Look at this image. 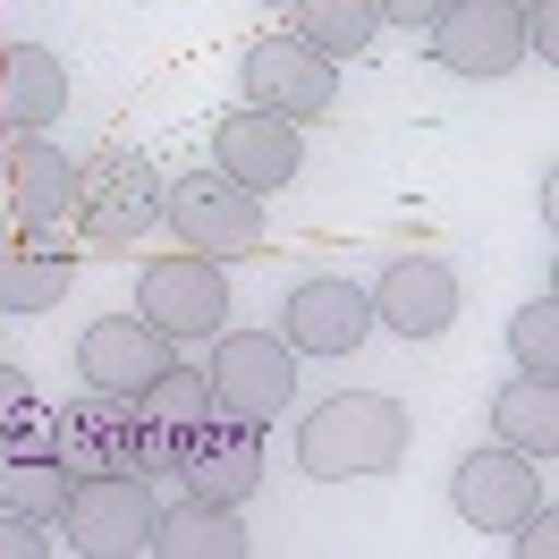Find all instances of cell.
<instances>
[{
  "label": "cell",
  "instance_id": "28",
  "mask_svg": "<svg viewBox=\"0 0 559 559\" xmlns=\"http://www.w3.org/2000/svg\"><path fill=\"white\" fill-rule=\"evenodd\" d=\"M373 9H382V26H432L450 0H373Z\"/></svg>",
  "mask_w": 559,
  "mask_h": 559
},
{
  "label": "cell",
  "instance_id": "30",
  "mask_svg": "<svg viewBox=\"0 0 559 559\" xmlns=\"http://www.w3.org/2000/svg\"><path fill=\"white\" fill-rule=\"evenodd\" d=\"M263 9H288V0H263Z\"/></svg>",
  "mask_w": 559,
  "mask_h": 559
},
{
  "label": "cell",
  "instance_id": "13",
  "mask_svg": "<svg viewBox=\"0 0 559 559\" xmlns=\"http://www.w3.org/2000/svg\"><path fill=\"white\" fill-rule=\"evenodd\" d=\"M297 162H306V128L297 119H280V110H229L221 128H212V170L238 178L246 195H272V187H288L297 178Z\"/></svg>",
  "mask_w": 559,
  "mask_h": 559
},
{
  "label": "cell",
  "instance_id": "4",
  "mask_svg": "<svg viewBox=\"0 0 559 559\" xmlns=\"http://www.w3.org/2000/svg\"><path fill=\"white\" fill-rule=\"evenodd\" d=\"M162 221H170L178 246H195V254H212V263L263 246V195H246L238 178H221V170L162 178Z\"/></svg>",
  "mask_w": 559,
  "mask_h": 559
},
{
  "label": "cell",
  "instance_id": "2",
  "mask_svg": "<svg viewBox=\"0 0 559 559\" xmlns=\"http://www.w3.org/2000/svg\"><path fill=\"white\" fill-rule=\"evenodd\" d=\"M153 221H162V170L144 153L103 144L94 162H76V212H69L76 254H128Z\"/></svg>",
  "mask_w": 559,
  "mask_h": 559
},
{
  "label": "cell",
  "instance_id": "3",
  "mask_svg": "<svg viewBox=\"0 0 559 559\" xmlns=\"http://www.w3.org/2000/svg\"><path fill=\"white\" fill-rule=\"evenodd\" d=\"M153 475H128V466H103V475H76L69 484V509H60V534H69L76 559H136L153 543Z\"/></svg>",
  "mask_w": 559,
  "mask_h": 559
},
{
  "label": "cell",
  "instance_id": "14",
  "mask_svg": "<svg viewBox=\"0 0 559 559\" xmlns=\"http://www.w3.org/2000/svg\"><path fill=\"white\" fill-rule=\"evenodd\" d=\"M365 297H373V331H399V340H441L457 322V272L441 254H399V263H382V280H373Z\"/></svg>",
  "mask_w": 559,
  "mask_h": 559
},
{
  "label": "cell",
  "instance_id": "9",
  "mask_svg": "<svg viewBox=\"0 0 559 559\" xmlns=\"http://www.w3.org/2000/svg\"><path fill=\"white\" fill-rule=\"evenodd\" d=\"M424 35H432V60H441L450 76H509L525 60L518 0H450Z\"/></svg>",
  "mask_w": 559,
  "mask_h": 559
},
{
  "label": "cell",
  "instance_id": "24",
  "mask_svg": "<svg viewBox=\"0 0 559 559\" xmlns=\"http://www.w3.org/2000/svg\"><path fill=\"white\" fill-rule=\"evenodd\" d=\"M509 356H518L525 382H559V297L543 288L534 306H518V322H509Z\"/></svg>",
  "mask_w": 559,
  "mask_h": 559
},
{
  "label": "cell",
  "instance_id": "16",
  "mask_svg": "<svg viewBox=\"0 0 559 559\" xmlns=\"http://www.w3.org/2000/svg\"><path fill=\"white\" fill-rule=\"evenodd\" d=\"M162 365H170V340L144 314H103L76 340V373H85V390H103V399H136Z\"/></svg>",
  "mask_w": 559,
  "mask_h": 559
},
{
  "label": "cell",
  "instance_id": "19",
  "mask_svg": "<svg viewBox=\"0 0 559 559\" xmlns=\"http://www.w3.org/2000/svg\"><path fill=\"white\" fill-rule=\"evenodd\" d=\"M119 424H128V399H69V407H51V457L69 466V475H103L119 466Z\"/></svg>",
  "mask_w": 559,
  "mask_h": 559
},
{
  "label": "cell",
  "instance_id": "21",
  "mask_svg": "<svg viewBox=\"0 0 559 559\" xmlns=\"http://www.w3.org/2000/svg\"><path fill=\"white\" fill-rule=\"evenodd\" d=\"M491 441H509L525 457H551L559 450V382H509L491 399Z\"/></svg>",
  "mask_w": 559,
  "mask_h": 559
},
{
  "label": "cell",
  "instance_id": "26",
  "mask_svg": "<svg viewBox=\"0 0 559 559\" xmlns=\"http://www.w3.org/2000/svg\"><path fill=\"white\" fill-rule=\"evenodd\" d=\"M525 17V51H543V69L559 60V0H518Z\"/></svg>",
  "mask_w": 559,
  "mask_h": 559
},
{
  "label": "cell",
  "instance_id": "18",
  "mask_svg": "<svg viewBox=\"0 0 559 559\" xmlns=\"http://www.w3.org/2000/svg\"><path fill=\"white\" fill-rule=\"evenodd\" d=\"M60 110H69V69H60L43 43H9V51H0V136L51 128Z\"/></svg>",
  "mask_w": 559,
  "mask_h": 559
},
{
  "label": "cell",
  "instance_id": "5",
  "mask_svg": "<svg viewBox=\"0 0 559 559\" xmlns=\"http://www.w3.org/2000/svg\"><path fill=\"white\" fill-rule=\"evenodd\" d=\"M136 314L170 340V348H187V340H212L221 322H229V272L212 263V254H195V246H178V254H162V263H144L136 280Z\"/></svg>",
  "mask_w": 559,
  "mask_h": 559
},
{
  "label": "cell",
  "instance_id": "17",
  "mask_svg": "<svg viewBox=\"0 0 559 559\" xmlns=\"http://www.w3.org/2000/svg\"><path fill=\"white\" fill-rule=\"evenodd\" d=\"M153 559H246L254 551V534H246L238 509H221V500H170L162 518H153V543H144Z\"/></svg>",
  "mask_w": 559,
  "mask_h": 559
},
{
  "label": "cell",
  "instance_id": "15",
  "mask_svg": "<svg viewBox=\"0 0 559 559\" xmlns=\"http://www.w3.org/2000/svg\"><path fill=\"white\" fill-rule=\"evenodd\" d=\"M534 457L525 450H509V441H491V450H466L457 457V475H450V509L475 534H509V525L534 509Z\"/></svg>",
  "mask_w": 559,
  "mask_h": 559
},
{
  "label": "cell",
  "instance_id": "22",
  "mask_svg": "<svg viewBox=\"0 0 559 559\" xmlns=\"http://www.w3.org/2000/svg\"><path fill=\"white\" fill-rule=\"evenodd\" d=\"M69 466L51 450H0V509L9 518H35V525H51L60 509H69Z\"/></svg>",
  "mask_w": 559,
  "mask_h": 559
},
{
  "label": "cell",
  "instance_id": "11",
  "mask_svg": "<svg viewBox=\"0 0 559 559\" xmlns=\"http://www.w3.org/2000/svg\"><path fill=\"white\" fill-rule=\"evenodd\" d=\"M76 288V238L0 212V314H51Z\"/></svg>",
  "mask_w": 559,
  "mask_h": 559
},
{
  "label": "cell",
  "instance_id": "7",
  "mask_svg": "<svg viewBox=\"0 0 559 559\" xmlns=\"http://www.w3.org/2000/svg\"><path fill=\"white\" fill-rule=\"evenodd\" d=\"M238 76H246V103L254 110H280V119H297V128L340 103V60H322L297 26H288V35H254Z\"/></svg>",
  "mask_w": 559,
  "mask_h": 559
},
{
  "label": "cell",
  "instance_id": "12",
  "mask_svg": "<svg viewBox=\"0 0 559 559\" xmlns=\"http://www.w3.org/2000/svg\"><path fill=\"white\" fill-rule=\"evenodd\" d=\"M280 340L297 356H356L373 340V297L356 280L322 272V280H297L288 306H280Z\"/></svg>",
  "mask_w": 559,
  "mask_h": 559
},
{
  "label": "cell",
  "instance_id": "27",
  "mask_svg": "<svg viewBox=\"0 0 559 559\" xmlns=\"http://www.w3.org/2000/svg\"><path fill=\"white\" fill-rule=\"evenodd\" d=\"M51 551V534H43L35 518H9V509H0V559H43Z\"/></svg>",
  "mask_w": 559,
  "mask_h": 559
},
{
  "label": "cell",
  "instance_id": "25",
  "mask_svg": "<svg viewBox=\"0 0 559 559\" xmlns=\"http://www.w3.org/2000/svg\"><path fill=\"white\" fill-rule=\"evenodd\" d=\"M509 551H525V559H551L559 551V509L543 500V491H534V509L509 525Z\"/></svg>",
  "mask_w": 559,
  "mask_h": 559
},
{
  "label": "cell",
  "instance_id": "6",
  "mask_svg": "<svg viewBox=\"0 0 559 559\" xmlns=\"http://www.w3.org/2000/svg\"><path fill=\"white\" fill-rule=\"evenodd\" d=\"M204 382H212V407H229L246 424H272L297 399V348L280 331H221Z\"/></svg>",
  "mask_w": 559,
  "mask_h": 559
},
{
  "label": "cell",
  "instance_id": "23",
  "mask_svg": "<svg viewBox=\"0 0 559 559\" xmlns=\"http://www.w3.org/2000/svg\"><path fill=\"white\" fill-rule=\"evenodd\" d=\"M288 26L314 43L322 60H356L365 43L382 35V9L373 0H288Z\"/></svg>",
  "mask_w": 559,
  "mask_h": 559
},
{
  "label": "cell",
  "instance_id": "29",
  "mask_svg": "<svg viewBox=\"0 0 559 559\" xmlns=\"http://www.w3.org/2000/svg\"><path fill=\"white\" fill-rule=\"evenodd\" d=\"M26 399H35V382H26L17 365H0V432L17 424V407H26Z\"/></svg>",
  "mask_w": 559,
  "mask_h": 559
},
{
  "label": "cell",
  "instance_id": "20",
  "mask_svg": "<svg viewBox=\"0 0 559 559\" xmlns=\"http://www.w3.org/2000/svg\"><path fill=\"white\" fill-rule=\"evenodd\" d=\"M128 416H136L144 432H162V441H178V450H187V432L212 416V382H204V365H178V356H170V365H162V373H153V382L128 399Z\"/></svg>",
  "mask_w": 559,
  "mask_h": 559
},
{
  "label": "cell",
  "instance_id": "1",
  "mask_svg": "<svg viewBox=\"0 0 559 559\" xmlns=\"http://www.w3.org/2000/svg\"><path fill=\"white\" fill-rule=\"evenodd\" d=\"M416 441V424L407 407L390 399V390H340V399H322L314 416L297 424V466L314 475V484H348V475H390L399 457Z\"/></svg>",
  "mask_w": 559,
  "mask_h": 559
},
{
  "label": "cell",
  "instance_id": "8",
  "mask_svg": "<svg viewBox=\"0 0 559 559\" xmlns=\"http://www.w3.org/2000/svg\"><path fill=\"white\" fill-rule=\"evenodd\" d=\"M178 484L195 491V500L246 509V500L263 491V424H246V416H229V407H212V416L187 432V450H178Z\"/></svg>",
  "mask_w": 559,
  "mask_h": 559
},
{
  "label": "cell",
  "instance_id": "10",
  "mask_svg": "<svg viewBox=\"0 0 559 559\" xmlns=\"http://www.w3.org/2000/svg\"><path fill=\"white\" fill-rule=\"evenodd\" d=\"M0 212L9 221H35V229H69L76 212V162L43 128L0 136Z\"/></svg>",
  "mask_w": 559,
  "mask_h": 559
}]
</instances>
